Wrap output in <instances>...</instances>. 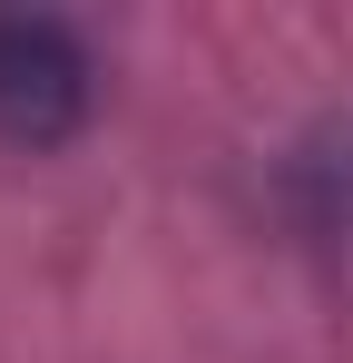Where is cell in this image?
<instances>
[{"mask_svg": "<svg viewBox=\"0 0 353 363\" xmlns=\"http://www.w3.org/2000/svg\"><path fill=\"white\" fill-rule=\"evenodd\" d=\"M89 50L59 20H0V138L10 147H59L89 118Z\"/></svg>", "mask_w": 353, "mask_h": 363, "instance_id": "6da1fadb", "label": "cell"}]
</instances>
